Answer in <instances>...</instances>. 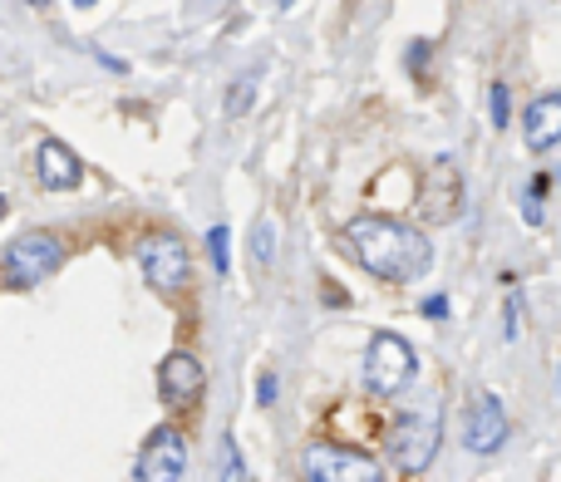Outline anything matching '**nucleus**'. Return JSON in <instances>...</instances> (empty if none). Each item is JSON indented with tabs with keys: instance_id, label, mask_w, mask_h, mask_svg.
<instances>
[{
	"instance_id": "nucleus-1",
	"label": "nucleus",
	"mask_w": 561,
	"mask_h": 482,
	"mask_svg": "<svg viewBox=\"0 0 561 482\" xmlns=\"http://www.w3.org/2000/svg\"><path fill=\"white\" fill-rule=\"evenodd\" d=\"M345 241L355 246L359 266H365L369 276L394 280V286L424 276L428 261H434V246H428V237L419 232V227L389 222V217H355V222L345 227Z\"/></svg>"
},
{
	"instance_id": "nucleus-2",
	"label": "nucleus",
	"mask_w": 561,
	"mask_h": 482,
	"mask_svg": "<svg viewBox=\"0 0 561 482\" xmlns=\"http://www.w3.org/2000/svg\"><path fill=\"white\" fill-rule=\"evenodd\" d=\"M438 444H444V418L434 409H409L389 428V454H394V468H404V473H424L434 463Z\"/></svg>"
},
{
	"instance_id": "nucleus-3",
	"label": "nucleus",
	"mask_w": 561,
	"mask_h": 482,
	"mask_svg": "<svg viewBox=\"0 0 561 482\" xmlns=\"http://www.w3.org/2000/svg\"><path fill=\"white\" fill-rule=\"evenodd\" d=\"M59 261H65V241L55 232H25L5 246L0 266H5V286L10 290H30L39 286L45 276H55Z\"/></svg>"
},
{
	"instance_id": "nucleus-4",
	"label": "nucleus",
	"mask_w": 561,
	"mask_h": 482,
	"mask_svg": "<svg viewBox=\"0 0 561 482\" xmlns=\"http://www.w3.org/2000/svg\"><path fill=\"white\" fill-rule=\"evenodd\" d=\"M419 359L414 349H409V340L399 335H375L365 349V385L375 389V394H399V389L414 379Z\"/></svg>"
},
{
	"instance_id": "nucleus-5",
	"label": "nucleus",
	"mask_w": 561,
	"mask_h": 482,
	"mask_svg": "<svg viewBox=\"0 0 561 482\" xmlns=\"http://www.w3.org/2000/svg\"><path fill=\"white\" fill-rule=\"evenodd\" d=\"M138 266H144V280L153 290H178L193 271V256H187V241L173 232H158L138 246Z\"/></svg>"
},
{
	"instance_id": "nucleus-6",
	"label": "nucleus",
	"mask_w": 561,
	"mask_h": 482,
	"mask_svg": "<svg viewBox=\"0 0 561 482\" xmlns=\"http://www.w3.org/2000/svg\"><path fill=\"white\" fill-rule=\"evenodd\" d=\"M187 473V438L178 428H153L138 454V478L144 482H173Z\"/></svg>"
},
{
	"instance_id": "nucleus-7",
	"label": "nucleus",
	"mask_w": 561,
	"mask_h": 482,
	"mask_svg": "<svg viewBox=\"0 0 561 482\" xmlns=\"http://www.w3.org/2000/svg\"><path fill=\"white\" fill-rule=\"evenodd\" d=\"M468 454L478 458H493L497 448L507 444V409L497 394H478L473 409H468V434H463Z\"/></svg>"
},
{
	"instance_id": "nucleus-8",
	"label": "nucleus",
	"mask_w": 561,
	"mask_h": 482,
	"mask_svg": "<svg viewBox=\"0 0 561 482\" xmlns=\"http://www.w3.org/2000/svg\"><path fill=\"white\" fill-rule=\"evenodd\" d=\"M306 478L316 482H379L385 468L369 463L365 454H350V448H310L306 454Z\"/></svg>"
},
{
	"instance_id": "nucleus-9",
	"label": "nucleus",
	"mask_w": 561,
	"mask_h": 482,
	"mask_svg": "<svg viewBox=\"0 0 561 482\" xmlns=\"http://www.w3.org/2000/svg\"><path fill=\"white\" fill-rule=\"evenodd\" d=\"M158 389H163V399L173 409L197 404V399H203V365H197V355L173 349V355L158 365Z\"/></svg>"
},
{
	"instance_id": "nucleus-10",
	"label": "nucleus",
	"mask_w": 561,
	"mask_h": 482,
	"mask_svg": "<svg viewBox=\"0 0 561 482\" xmlns=\"http://www.w3.org/2000/svg\"><path fill=\"white\" fill-rule=\"evenodd\" d=\"M424 213L434 222H454L463 213V177H458V168L448 158H438L424 177Z\"/></svg>"
},
{
	"instance_id": "nucleus-11",
	"label": "nucleus",
	"mask_w": 561,
	"mask_h": 482,
	"mask_svg": "<svg viewBox=\"0 0 561 482\" xmlns=\"http://www.w3.org/2000/svg\"><path fill=\"white\" fill-rule=\"evenodd\" d=\"M39 183H45L49 193H75V187L84 183L79 158L69 153L59 138H45V144H39Z\"/></svg>"
},
{
	"instance_id": "nucleus-12",
	"label": "nucleus",
	"mask_w": 561,
	"mask_h": 482,
	"mask_svg": "<svg viewBox=\"0 0 561 482\" xmlns=\"http://www.w3.org/2000/svg\"><path fill=\"white\" fill-rule=\"evenodd\" d=\"M523 134H527V148L542 153L561 138V94H542L527 104V118H523Z\"/></svg>"
},
{
	"instance_id": "nucleus-13",
	"label": "nucleus",
	"mask_w": 561,
	"mask_h": 482,
	"mask_svg": "<svg viewBox=\"0 0 561 482\" xmlns=\"http://www.w3.org/2000/svg\"><path fill=\"white\" fill-rule=\"evenodd\" d=\"M252 256H256V266H272V261H276V227L272 222H256L252 227Z\"/></svg>"
},
{
	"instance_id": "nucleus-14",
	"label": "nucleus",
	"mask_w": 561,
	"mask_h": 482,
	"mask_svg": "<svg viewBox=\"0 0 561 482\" xmlns=\"http://www.w3.org/2000/svg\"><path fill=\"white\" fill-rule=\"evenodd\" d=\"M252 94H256V74H247V79H237L232 89H227V114H247L252 108Z\"/></svg>"
},
{
	"instance_id": "nucleus-15",
	"label": "nucleus",
	"mask_w": 561,
	"mask_h": 482,
	"mask_svg": "<svg viewBox=\"0 0 561 482\" xmlns=\"http://www.w3.org/2000/svg\"><path fill=\"white\" fill-rule=\"evenodd\" d=\"M488 99H493V124L507 128V118H513V104H507L513 94H507V84H493V94H488Z\"/></svg>"
},
{
	"instance_id": "nucleus-16",
	"label": "nucleus",
	"mask_w": 561,
	"mask_h": 482,
	"mask_svg": "<svg viewBox=\"0 0 561 482\" xmlns=\"http://www.w3.org/2000/svg\"><path fill=\"white\" fill-rule=\"evenodd\" d=\"M207 251H213V266L217 271H227V227H213V232H207Z\"/></svg>"
},
{
	"instance_id": "nucleus-17",
	"label": "nucleus",
	"mask_w": 561,
	"mask_h": 482,
	"mask_svg": "<svg viewBox=\"0 0 561 482\" xmlns=\"http://www.w3.org/2000/svg\"><path fill=\"white\" fill-rule=\"evenodd\" d=\"M242 473H247V463H242V454H237V444L222 438V478H242Z\"/></svg>"
},
{
	"instance_id": "nucleus-18",
	"label": "nucleus",
	"mask_w": 561,
	"mask_h": 482,
	"mask_svg": "<svg viewBox=\"0 0 561 482\" xmlns=\"http://www.w3.org/2000/svg\"><path fill=\"white\" fill-rule=\"evenodd\" d=\"M256 404L262 409L276 404V375H262V385H256Z\"/></svg>"
},
{
	"instance_id": "nucleus-19",
	"label": "nucleus",
	"mask_w": 561,
	"mask_h": 482,
	"mask_svg": "<svg viewBox=\"0 0 561 482\" xmlns=\"http://www.w3.org/2000/svg\"><path fill=\"white\" fill-rule=\"evenodd\" d=\"M503 320H507V340H517V330H523V310H517V300H507Z\"/></svg>"
},
{
	"instance_id": "nucleus-20",
	"label": "nucleus",
	"mask_w": 561,
	"mask_h": 482,
	"mask_svg": "<svg viewBox=\"0 0 561 482\" xmlns=\"http://www.w3.org/2000/svg\"><path fill=\"white\" fill-rule=\"evenodd\" d=\"M424 315H428V320H444V315H448V300H444V296H428V300H424Z\"/></svg>"
},
{
	"instance_id": "nucleus-21",
	"label": "nucleus",
	"mask_w": 561,
	"mask_h": 482,
	"mask_svg": "<svg viewBox=\"0 0 561 482\" xmlns=\"http://www.w3.org/2000/svg\"><path fill=\"white\" fill-rule=\"evenodd\" d=\"M424 55H428V45H414V49H409V69H414V74L424 69Z\"/></svg>"
},
{
	"instance_id": "nucleus-22",
	"label": "nucleus",
	"mask_w": 561,
	"mask_h": 482,
	"mask_svg": "<svg viewBox=\"0 0 561 482\" xmlns=\"http://www.w3.org/2000/svg\"><path fill=\"white\" fill-rule=\"evenodd\" d=\"M276 5H280V10H290V5H296V0H276Z\"/></svg>"
},
{
	"instance_id": "nucleus-23",
	"label": "nucleus",
	"mask_w": 561,
	"mask_h": 482,
	"mask_svg": "<svg viewBox=\"0 0 561 482\" xmlns=\"http://www.w3.org/2000/svg\"><path fill=\"white\" fill-rule=\"evenodd\" d=\"M30 5H39V10H45V5H49V0H30Z\"/></svg>"
},
{
	"instance_id": "nucleus-24",
	"label": "nucleus",
	"mask_w": 561,
	"mask_h": 482,
	"mask_svg": "<svg viewBox=\"0 0 561 482\" xmlns=\"http://www.w3.org/2000/svg\"><path fill=\"white\" fill-rule=\"evenodd\" d=\"M75 5H94V0H75Z\"/></svg>"
}]
</instances>
